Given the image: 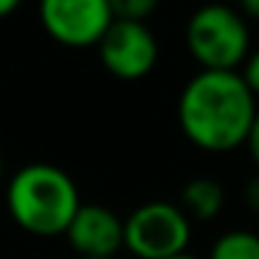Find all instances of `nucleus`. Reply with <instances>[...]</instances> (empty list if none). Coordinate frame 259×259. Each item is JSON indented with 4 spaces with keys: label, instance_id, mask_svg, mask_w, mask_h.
Returning a JSON list of instances; mask_svg holds the SVG:
<instances>
[{
    "label": "nucleus",
    "instance_id": "f257e3e1",
    "mask_svg": "<svg viewBox=\"0 0 259 259\" xmlns=\"http://www.w3.org/2000/svg\"><path fill=\"white\" fill-rule=\"evenodd\" d=\"M256 112V98L237 70H201L179 95L181 134L209 153L245 145Z\"/></svg>",
    "mask_w": 259,
    "mask_h": 259
},
{
    "label": "nucleus",
    "instance_id": "f03ea898",
    "mask_svg": "<svg viewBox=\"0 0 259 259\" xmlns=\"http://www.w3.org/2000/svg\"><path fill=\"white\" fill-rule=\"evenodd\" d=\"M12 220L34 237H59L81 206V195L70 173L48 162L20 167L6 187Z\"/></svg>",
    "mask_w": 259,
    "mask_h": 259
},
{
    "label": "nucleus",
    "instance_id": "7ed1b4c3",
    "mask_svg": "<svg viewBox=\"0 0 259 259\" xmlns=\"http://www.w3.org/2000/svg\"><path fill=\"white\" fill-rule=\"evenodd\" d=\"M187 51L201 70H237L251 53L245 17L223 3L201 6L187 23Z\"/></svg>",
    "mask_w": 259,
    "mask_h": 259
},
{
    "label": "nucleus",
    "instance_id": "20e7f679",
    "mask_svg": "<svg viewBox=\"0 0 259 259\" xmlns=\"http://www.w3.org/2000/svg\"><path fill=\"white\" fill-rule=\"evenodd\" d=\"M192 220L179 203L151 201L137 206L123 220V248L137 259H173L187 253Z\"/></svg>",
    "mask_w": 259,
    "mask_h": 259
},
{
    "label": "nucleus",
    "instance_id": "39448f33",
    "mask_svg": "<svg viewBox=\"0 0 259 259\" xmlns=\"http://www.w3.org/2000/svg\"><path fill=\"white\" fill-rule=\"evenodd\" d=\"M109 0H39V23L64 48H92L112 25Z\"/></svg>",
    "mask_w": 259,
    "mask_h": 259
},
{
    "label": "nucleus",
    "instance_id": "423d86ee",
    "mask_svg": "<svg viewBox=\"0 0 259 259\" xmlns=\"http://www.w3.org/2000/svg\"><path fill=\"white\" fill-rule=\"evenodd\" d=\"M95 48L101 64L120 81L145 78L159 62V42L145 23L112 20Z\"/></svg>",
    "mask_w": 259,
    "mask_h": 259
},
{
    "label": "nucleus",
    "instance_id": "0eeeda50",
    "mask_svg": "<svg viewBox=\"0 0 259 259\" xmlns=\"http://www.w3.org/2000/svg\"><path fill=\"white\" fill-rule=\"evenodd\" d=\"M64 237L78 259L117 256L123 248V220L103 203H81Z\"/></svg>",
    "mask_w": 259,
    "mask_h": 259
},
{
    "label": "nucleus",
    "instance_id": "6e6552de",
    "mask_svg": "<svg viewBox=\"0 0 259 259\" xmlns=\"http://www.w3.org/2000/svg\"><path fill=\"white\" fill-rule=\"evenodd\" d=\"M223 203H226V192L220 187V181L201 176V179H192L184 184L179 206L184 209V214L190 220H212L220 214Z\"/></svg>",
    "mask_w": 259,
    "mask_h": 259
},
{
    "label": "nucleus",
    "instance_id": "1a4fd4ad",
    "mask_svg": "<svg viewBox=\"0 0 259 259\" xmlns=\"http://www.w3.org/2000/svg\"><path fill=\"white\" fill-rule=\"evenodd\" d=\"M206 259H259V234L253 231H226L212 242Z\"/></svg>",
    "mask_w": 259,
    "mask_h": 259
},
{
    "label": "nucleus",
    "instance_id": "9d476101",
    "mask_svg": "<svg viewBox=\"0 0 259 259\" xmlns=\"http://www.w3.org/2000/svg\"><path fill=\"white\" fill-rule=\"evenodd\" d=\"M162 0H109L114 20H131V23H145L159 9Z\"/></svg>",
    "mask_w": 259,
    "mask_h": 259
},
{
    "label": "nucleus",
    "instance_id": "9b49d317",
    "mask_svg": "<svg viewBox=\"0 0 259 259\" xmlns=\"http://www.w3.org/2000/svg\"><path fill=\"white\" fill-rule=\"evenodd\" d=\"M242 81L248 84V90L253 92V98H259V51L248 53L245 64H242Z\"/></svg>",
    "mask_w": 259,
    "mask_h": 259
},
{
    "label": "nucleus",
    "instance_id": "f8f14e48",
    "mask_svg": "<svg viewBox=\"0 0 259 259\" xmlns=\"http://www.w3.org/2000/svg\"><path fill=\"white\" fill-rule=\"evenodd\" d=\"M245 148H248V153H251V162L256 164V170H259V112H256V120H253L251 131H248Z\"/></svg>",
    "mask_w": 259,
    "mask_h": 259
},
{
    "label": "nucleus",
    "instance_id": "ddd939ff",
    "mask_svg": "<svg viewBox=\"0 0 259 259\" xmlns=\"http://www.w3.org/2000/svg\"><path fill=\"white\" fill-rule=\"evenodd\" d=\"M245 203L251 212H259V173L245 184Z\"/></svg>",
    "mask_w": 259,
    "mask_h": 259
},
{
    "label": "nucleus",
    "instance_id": "4468645a",
    "mask_svg": "<svg viewBox=\"0 0 259 259\" xmlns=\"http://www.w3.org/2000/svg\"><path fill=\"white\" fill-rule=\"evenodd\" d=\"M240 12L259 23V0H240Z\"/></svg>",
    "mask_w": 259,
    "mask_h": 259
},
{
    "label": "nucleus",
    "instance_id": "2eb2a0df",
    "mask_svg": "<svg viewBox=\"0 0 259 259\" xmlns=\"http://www.w3.org/2000/svg\"><path fill=\"white\" fill-rule=\"evenodd\" d=\"M20 3H23V0H0V20L17 12V9H20Z\"/></svg>",
    "mask_w": 259,
    "mask_h": 259
},
{
    "label": "nucleus",
    "instance_id": "dca6fc26",
    "mask_svg": "<svg viewBox=\"0 0 259 259\" xmlns=\"http://www.w3.org/2000/svg\"><path fill=\"white\" fill-rule=\"evenodd\" d=\"M173 259H198V256H192V253H181V256H173Z\"/></svg>",
    "mask_w": 259,
    "mask_h": 259
},
{
    "label": "nucleus",
    "instance_id": "f3484780",
    "mask_svg": "<svg viewBox=\"0 0 259 259\" xmlns=\"http://www.w3.org/2000/svg\"><path fill=\"white\" fill-rule=\"evenodd\" d=\"M0 181H3V153H0Z\"/></svg>",
    "mask_w": 259,
    "mask_h": 259
},
{
    "label": "nucleus",
    "instance_id": "a211bd4d",
    "mask_svg": "<svg viewBox=\"0 0 259 259\" xmlns=\"http://www.w3.org/2000/svg\"><path fill=\"white\" fill-rule=\"evenodd\" d=\"M106 259H114V256H106Z\"/></svg>",
    "mask_w": 259,
    "mask_h": 259
}]
</instances>
